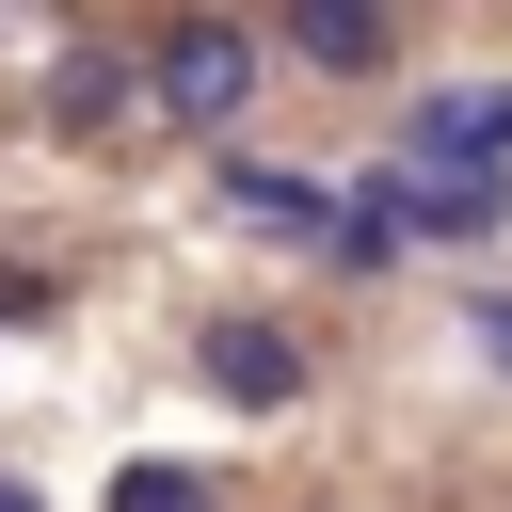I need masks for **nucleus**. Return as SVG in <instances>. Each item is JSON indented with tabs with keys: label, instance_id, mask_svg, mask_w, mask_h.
Masks as SVG:
<instances>
[{
	"label": "nucleus",
	"instance_id": "f257e3e1",
	"mask_svg": "<svg viewBox=\"0 0 512 512\" xmlns=\"http://www.w3.org/2000/svg\"><path fill=\"white\" fill-rule=\"evenodd\" d=\"M240 96H256V32H240V16H160V32H144V112H160V128L224 144Z\"/></svg>",
	"mask_w": 512,
	"mask_h": 512
},
{
	"label": "nucleus",
	"instance_id": "f03ea898",
	"mask_svg": "<svg viewBox=\"0 0 512 512\" xmlns=\"http://www.w3.org/2000/svg\"><path fill=\"white\" fill-rule=\"evenodd\" d=\"M400 176H512V80H448V96H416L400 112Z\"/></svg>",
	"mask_w": 512,
	"mask_h": 512
},
{
	"label": "nucleus",
	"instance_id": "7ed1b4c3",
	"mask_svg": "<svg viewBox=\"0 0 512 512\" xmlns=\"http://www.w3.org/2000/svg\"><path fill=\"white\" fill-rule=\"evenodd\" d=\"M192 368H208V400H240V416H288V400H304V336H288V320H208Z\"/></svg>",
	"mask_w": 512,
	"mask_h": 512
},
{
	"label": "nucleus",
	"instance_id": "20e7f679",
	"mask_svg": "<svg viewBox=\"0 0 512 512\" xmlns=\"http://www.w3.org/2000/svg\"><path fill=\"white\" fill-rule=\"evenodd\" d=\"M272 48L320 64V80H384V64H400V16H368V0H304V16H272Z\"/></svg>",
	"mask_w": 512,
	"mask_h": 512
},
{
	"label": "nucleus",
	"instance_id": "39448f33",
	"mask_svg": "<svg viewBox=\"0 0 512 512\" xmlns=\"http://www.w3.org/2000/svg\"><path fill=\"white\" fill-rule=\"evenodd\" d=\"M128 96H144V48H112V32H80V48L48 64V128H64V144H96Z\"/></svg>",
	"mask_w": 512,
	"mask_h": 512
},
{
	"label": "nucleus",
	"instance_id": "423d86ee",
	"mask_svg": "<svg viewBox=\"0 0 512 512\" xmlns=\"http://www.w3.org/2000/svg\"><path fill=\"white\" fill-rule=\"evenodd\" d=\"M224 208L272 224V240H336V192H304V176H272V160H224Z\"/></svg>",
	"mask_w": 512,
	"mask_h": 512
},
{
	"label": "nucleus",
	"instance_id": "0eeeda50",
	"mask_svg": "<svg viewBox=\"0 0 512 512\" xmlns=\"http://www.w3.org/2000/svg\"><path fill=\"white\" fill-rule=\"evenodd\" d=\"M208 496H224L208 464H112V496H96V512H208Z\"/></svg>",
	"mask_w": 512,
	"mask_h": 512
},
{
	"label": "nucleus",
	"instance_id": "6e6552de",
	"mask_svg": "<svg viewBox=\"0 0 512 512\" xmlns=\"http://www.w3.org/2000/svg\"><path fill=\"white\" fill-rule=\"evenodd\" d=\"M0 320H48V272H0Z\"/></svg>",
	"mask_w": 512,
	"mask_h": 512
},
{
	"label": "nucleus",
	"instance_id": "1a4fd4ad",
	"mask_svg": "<svg viewBox=\"0 0 512 512\" xmlns=\"http://www.w3.org/2000/svg\"><path fill=\"white\" fill-rule=\"evenodd\" d=\"M480 352H496V368H512V288H480Z\"/></svg>",
	"mask_w": 512,
	"mask_h": 512
},
{
	"label": "nucleus",
	"instance_id": "9d476101",
	"mask_svg": "<svg viewBox=\"0 0 512 512\" xmlns=\"http://www.w3.org/2000/svg\"><path fill=\"white\" fill-rule=\"evenodd\" d=\"M0 512H48V496H32V480H16V464H0Z\"/></svg>",
	"mask_w": 512,
	"mask_h": 512
}]
</instances>
